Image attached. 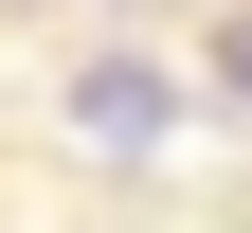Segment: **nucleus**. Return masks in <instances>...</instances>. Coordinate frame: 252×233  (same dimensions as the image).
Returning <instances> with one entry per match:
<instances>
[{
    "label": "nucleus",
    "instance_id": "2",
    "mask_svg": "<svg viewBox=\"0 0 252 233\" xmlns=\"http://www.w3.org/2000/svg\"><path fill=\"white\" fill-rule=\"evenodd\" d=\"M216 90H234V108H252V18H234V36H216Z\"/></svg>",
    "mask_w": 252,
    "mask_h": 233
},
{
    "label": "nucleus",
    "instance_id": "1",
    "mask_svg": "<svg viewBox=\"0 0 252 233\" xmlns=\"http://www.w3.org/2000/svg\"><path fill=\"white\" fill-rule=\"evenodd\" d=\"M72 144H90V161L180 144V72H162V54H90V72H72Z\"/></svg>",
    "mask_w": 252,
    "mask_h": 233
}]
</instances>
